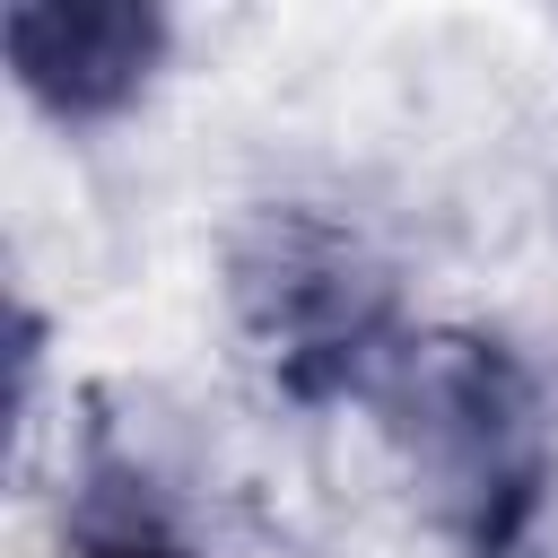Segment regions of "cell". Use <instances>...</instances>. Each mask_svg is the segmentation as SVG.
Wrapping results in <instances>:
<instances>
[{
    "label": "cell",
    "instance_id": "obj_3",
    "mask_svg": "<svg viewBox=\"0 0 558 558\" xmlns=\"http://www.w3.org/2000/svg\"><path fill=\"white\" fill-rule=\"evenodd\" d=\"M0 35L17 87L61 122L122 113L166 61V17L148 0H17Z\"/></svg>",
    "mask_w": 558,
    "mask_h": 558
},
{
    "label": "cell",
    "instance_id": "obj_2",
    "mask_svg": "<svg viewBox=\"0 0 558 558\" xmlns=\"http://www.w3.org/2000/svg\"><path fill=\"white\" fill-rule=\"evenodd\" d=\"M244 305L288 375L296 401H323V392H375L384 366L401 357L392 349V296L384 279L331 235V227H270V253L244 262Z\"/></svg>",
    "mask_w": 558,
    "mask_h": 558
},
{
    "label": "cell",
    "instance_id": "obj_1",
    "mask_svg": "<svg viewBox=\"0 0 558 558\" xmlns=\"http://www.w3.org/2000/svg\"><path fill=\"white\" fill-rule=\"evenodd\" d=\"M375 392L392 401V427L445 532L471 558H514L549 488V418L523 357L480 331H436V340H410Z\"/></svg>",
    "mask_w": 558,
    "mask_h": 558
},
{
    "label": "cell",
    "instance_id": "obj_4",
    "mask_svg": "<svg viewBox=\"0 0 558 558\" xmlns=\"http://www.w3.org/2000/svg\"><path fill=\"white\" fill-rule=\"evenodd\" d=\"M70 558H192V541L157 506L148 471L122 462L105 436L87 445V471L70 488Z\"/></svg>",
    "mask_w": 558,
    "mask_h": 558
}]
</instances>
